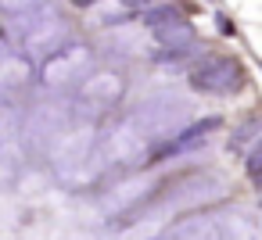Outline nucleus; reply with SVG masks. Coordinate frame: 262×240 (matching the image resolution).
I'll return each mask as SVG.
<instances>
[{"mask_svg": "<svg viewBox=\"0 0 262 240\" xmlns=\"http://www.w3.org/2000/svg\"><path fill=\"white\" fill-rule=\"evenodd\" d=\"M258 204H262V197H258Z\"/></svg>", "mask_w": 262, "mask_h": 240, "instance_id": "6ab92c4d", "label": "nucleus"}, {"mask_svg": "<svg viewBox=\"0 0 262 240\" xmlns=\"http://www.w3.org/2000/svg\"><path fill=\"white\" fill-rule=\"evenodd\" d=\"M0 8L8 15H15V18H22V15H33V11L47 8V0H0Z\"/></svg>", "mask_w": 262, "mask_h": 240, "instance_id": "4468645a", "label": "nucleus"}, {"mask_svg": "<svg viewBox=\"0 0 262 240\" xmlns=\"http://www.w3.org/2000/svg\"><path fill=\"white\" fill-rule=\"evenodd\" d=\"M122 4H147V8H151L155 0H122Z\"/></svg>", "mask_w": 262, "mask_h": 240, "instance_id": "f3484780", "label": "nucleus"}, {"mask_svg": "<svg viewBox=\"0 0 262 240\" xmlns=\"http://www.w3.org/2000/svg\"><path fill=\"white\" fill-rule=\"evenodd\" d=\"M219 129V118H201V122H190L187 129H180L176 136H169L165 143L155 147V158H180L187 151H198L208 143V136Z\"/></svg>", "mask_w": 262, "mask_h": 240, "instance_id": "0eeeda50", "label": "nucleus"}, {"mask_svg": "<svg viewBox=\"0 0 262 240\" xmlns=\"http://www.w3.org/2000/svg\"><path fill=\"white\" fill-rule=\"evenodd\" d=\"M219 29H223V33H226V36H230V33H233V26H230V18H226V15H219Z\"/></svg>", "mask_w": 262, "mask_h": 240, "instance_id": "dca6fc26", "label": "nucleus"}, {"mask_svg": "<svg viewBox=\"0 0 262 240\" xmlns=\"http://www.w3.org/2000/svg\"><path fill=\"white\" fill-rule=\"evenodd\" d=\"M187 79L198 93H208V97H230L248 83L241 61L230 58V54H205L201 61H194Z\"/></svg>", "mask_w": 262, "mask_h": 240, "instance_id": "7ed1b4c3", "label": "nucleus"}, {"mask_svg": "<svg viewBox=\"0 0 262 240\" xmlns=\"http://www.w3.org/2000/svg\"><path fill=\"white\" fill-rule=\"evenodd\" d=\"M90 18H94L97 26L119 29V26H126V8H122V0H108V4H101V8L90 11Z\"/></svg>", "mask_w": 262, "mask_h": 240, "instance_id": "f8f14e48", "label": "nucleus"}, {"mask_svg": "<svg viewBox=\"0 0 262 240\" xmlns=\"http://www.w3.org/2000/svg\"><path fill=\"white\" fill-rule=\"evenodd\" d=\"M262 140V115H248L244 122H237L233 126V136H230V151L233 154H241V151H248L251 143H258Z\"/></svg>", "mask_w": 262, "mask_h": 240, "instance_id": "9d476101", "label": "nucleus"}, {"mask_svg": "<svg viewBox=\"0 0 262 240\" xmlns=\"http://www.w3.org/2000/svg\"><path fill=\"white\" fill-rule=\"evenodd\" d=\"M172 22H183V11H180L176 4H151V8H144V26H147V33L165 29V26H172Z\"/></svg>", "mask_w": 262, "mask_h": 240, "instance_id": "9b49d317", "label": "nucleus"}, {"mask_svg": "<svg viewBox=\"0 0 262 240\" xmlns=\"http://www.w3.org/2000/svg\"><path fill=\"white\" fill-rule=\"evenodd\" d=\"M22 129V118H18V108L15 104H4V97H0V143L15 140Z\"/></svg>", "mask_w": 262, "mask_h": 240, "instance_id": "ddd939ff", "label": "nucleus"}, {"mask_svg": "<svg viewBox=\"0 0 262 240\" xmlns=\"http://www.w3.org/2000/svg\"><path fill=\"white\" fill-rule=\"evenodd\" d=\"M248 176H251V183H258L262 186V140L255 143V151L248 154Z\"/></svg>", "mask_w": 262, "mask_h": 240, "instance_id": "2eb2a0df", "label": "nucleus"}, {"mask_svg": "<svg viewBox=\"0 0 262 240\" xmlns=\"http://www.w3.org/2000/svg\"><path fill=\"white\" fill-rule=\"evenodd\" d=\"M79 4H94V0H79Z\"/></svg>", "mask_w": 262, "mask_h": 240, "instance_id": "a211bd4d", "label": "nucleus"}, {"mask_svg": "<svg viewBox=\"0 0 262 240\" xmlns=\"http://www.w3.org/2000/svg\"><path fill=\"white\" fill-rule=\"evenodd\" d=\"M129 122L140 129V136L151 147H158V143H165L169 136H176L180 129L190 126V104L176 93H155L129 115Z\"/></svg>", "mask_w": 262, "mask_h": 240, "instance_id": "f257e3e1", "label": "nucleus"}, {"mask_svg": "<svg viewBox=\"0 0 262 240\" xmlns=\"http://www.w3.org/2000/svg\"><path fill=\"white\" fill-rule=\"evenodd\" d=\"M18 40H22V54L29 61H47L54 58L58 51H65L72 40V29L69 22L51 11V8H40L33 15H22V26H18Z\"/></svg>", "mask_w": 262, "mask_h": 240, "instance_id": "f03ea898", "label": "nucleus"}, {"mask_svg": "<svg viewBox=\"0 0 262 240\" xmlns=\"http://www.w3.org/2000/svg\"><path fill=\"white\" fill-rule=\"evenodd\" d=\"M162 240H251V229L241 215H194L176 222Z\"/></svg>", "mask_w": 262, "mask_h": 240, "instance_id": "39448f33", "label": "nucleus"}, {"mask_svg": "<svg viewBox=\"0 0 262 240\" xmlns=\"http://www.w3.org/2000/svg\"><path fill=\"white\" fill-rule=\"evenodd\" d=\"M119 97H122V76H119V72H108V68L94 72V76L79 86V101H83L86 111L112 108V104H119ZM86 111H83V118H86Z\"/></svg>", "mask_w": 262, "mask_h": 240, "instance_id": "423d86ee", "label": "nucleus"}, {"mask_svg": "<svg viewBox=\"0 0 262 240\" xmlns=\"http://www.w3.org/2000/svg\"><path fill=\"white\" fill-rule=\"evenodd\" d=\"M65 129H69V115H65L58 104H43V108H36L33 118H29V140H40L47 151H51V143H54Z\"/></svg>", "mask_w": 262, "mask_h": 240, "instance_id": "6e6552de", "label": "nucleus"}, {"mask_svg": "<svg viewBox=\"0 0 262 240\" xmlns=\"http://www.w3.org/2000/svg\"><path fill=\"white\" fill-rule=\"evenodd\" d=\"M33 83V61L26 54H4L0 58V90H22Z\"/></svg>", "mask_w": 262, "mask_h": 240, "instance_id": "1a4fd4ad", "label": "nucleus"}, {"mask_svg": "<svg viewBox=\"0 0 262 240\" xmlns=\"http://www.w3.org/2000/svg\"><path fill=\"white\" fill-rule=\"evenodd\" d=\"M90 76H94V54L83 43H69L65 51L47 58L40 68V79L51 90H79Z\"/></svg>", "mask_w": 262, "mask_h": 240, "instance_id": "20e7f679", "label": "nucleus"}]
</instances>
